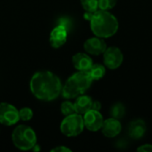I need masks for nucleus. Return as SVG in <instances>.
I'll use <instances>...</instances> for the list:
<instances>
[{
  "label": "nucleus",
  "instance_id": "1",
  "mask_svg": "<svg viewBox=\"0 0 152 152\" xmlns=\"http://www.w3.org/2000/svg\"><path fill=\"white\" fill-rule=\"evenodd\" d=\"M30 90L33 95L41 101L56 99L62 90L60 78L51 71H38L30 79Z\"/></svg>",
  "mask_w": 152,
  "mask_h": 152
},
{
  "label": "nucleus",
  "instance_id": "2",
  "mask_svg": "<svg viewBox=\"0 0 152 152\" xmlns=\"http://www.w3.org/2000/svg\"><path fill=\"white\" fill-rule=\"evenodd\" d=\"M90 26L93 33L99 37L107 38L114 36L118 29L117 18L107 10H97L94 12Z\"/></svg>",
  "mask_w": 152,
  "mask_h": 152
},
{
  "label": "nucleus",
  "instance_id": "3",
  "mask_svg": "<svg viewBox=\"0 0 152 152\" xmlns=\"http://www.w3.org/2000/svg\"><path fill=\"white\" fill-rule=\"evenodd\" d=\"M93 81L87 71H78L69 77L62 86L61 94L66 99L77 98L91 86Z\"/></svg>",
  "mask_w": 152,
  "mask_h": 152
},
{
  "label": "nucleus",
  "instance_id": "4",
  "mask_svg": "<svg viewBox=\"0 0 152 152\" xmlns=\"http://www.w3.org/2000/svg\"><path fill=\"white\" fill-rule=\"evenodd\" d=\"M12 140L16 148L21 151H28L37 143V135L34 130L25 125H20L13 130Z\"/></svg>",
  "mask_w": 152,
  "mask_h": 152
},
{
  "label": "nucleus",
  "instance_id": "5",
  "mask_svg": "<svg viewBox=\"0 0 152 152\" xmlns=\"http://www.w3.org/2000/svg\"><path fill=\"white\" fill-rule=\"evenodd\" d=\"M84 127L85 125L83 117L78 113L66 116L61 124V133L68 137L77 136L83 132Z\"/></svg>",
  "mask_w": 152,
  "mask_h": 152
},
{
  "label": "nucleus",
  "instance_id": "6",
  "mask_svg": "<svg viewBox=\"0 0 152 152\" xmlns=\"http://www.w3.org/2000/svg\"><path fill=\"white\" fill-rule=\"evenodd\" d=\"M20 120L19 110L7 102L0 103V123L4 126H12Z\"/></svg>",
  "mask_w": 152,
  "mask_h": 152
},
{
  "label": "nucleus",
  "instance_id": "7",
  "mask_svg": "<svg viewBox=\"0 0 152 152\" xmlns=\"http://www.w3.org/2000/svg\"><path fill=\"white\" fill-rule=\"evenodd\" d=\"M103 61L107 68L116 69L119 68L123 62V53L118 47H109L103 53Z\"/></svg>",
  "mask_w": 152,
  "mask_h": 152
},
{
  "label": "nucleus",
  "instance_id": "8",
  "mask_svg": "<svg viewBox=\"0 0 152 152\" xmlns=\"http://www.w3.org/2000/svg\"><path fill=\"white\" fill-rule=\"evenodd\" d=\"M85 126L92 132H97L101 130L103 124V118L99 110H90L84 114L83 117Z\"/></svg>",
  "mask_w": 152,
  "mask_h": 152
},
{
  "label": "nucleus",
  "instance_id": "9",
  "mask_svg": "<svg viewBox=\"0 0 152 152\" xmlns=\"http://www.w3.org/2000/svg\"><path fill=\"white\" fill-rule=\"evenodd\" d=\"M68 28L61 25L58 24L56 27L53 28L50 34V44L53 48H60L67 41L68 37Z\"/></svg>",
  "mask_w": 152,
  "mask_h": 152
},
{
  "label": "nucleus",
  "instance_id": "10",
  "mask_svg": "<svg viewBox=\"0 0 152 152\" xmlns=\"http://www.w3.org/2000/svg\"><path fill=\"white\" fill-rule=\"evenodd\" d=\"M84 48L86 53L93 54V55H100L105 52L107 49V45L105 41L99 37H94L88 38L85 44Z\"/></svg>",
  "mask_w": 152,
  "mask_h": 152
},
{
  "label": "nucleus",
  "instance_id": "11",
  "mask_svg": "<svg viewBox=\"0 0 152 152\" xmlns=\"http://www.w3.org/2000/svg\"><path fill=\"white\" fill-rule=\"evenodd\" d=\"M101 129L104 136L108 138H113V137H116L118 134H119V133L121 132L122 126L118 119L110 118L103 121V124Z\"/></svg>",
  "mask_w": 152,
  "mask_h": 152
},
{
  "label": "nucleus",
  "instance_id": "12",
  "mask_svg": "<svg viewBox=\"0 0 152 152\" xmlns=\"http://www.w3.org/2000/svg\"><path fill=\"white\" fill-rule=\"evenodd\" d=\"M147 131L145 122L142 119H135L129 124L128 126V134L134 140L142 139Z\"/></svg>",
  "mask_w": 152,
  "mask_h": 152
},
{
  "label": "nucleus",
  "instance_id": "13",
  "mask_svg": "<svg viewBox=\"0 0 152 152\" xmlns=\"http://www.w3.org/2000/svg\"><path fill=\"white\" fill-rule=\"evenodd\" d=\"M72 64L78 71H87L93 65V61L86 53H77L72 57Z\"/></svg>",
  "mask_w": 152,
  "mask_h": 152
},
{
  "label": "nucleus",
  "instance_id": "14",
  "mask_svg": "<svg viewBox=\"0 0 152 152\" xmlns=\"http://www.w3.org/2000/svg\"><path fill=\"white\" fill-rule=\"evenodd\" d=\"M92 105H93L92 98L87 95H82V94L77 96L76 102H74L76 112L80 115H84L85 113L92 110Z\"/></svg>",
  "mask_w": 152,
  "mask_h": 152
},
{
  "label": "nucleus",
  "instance_id": "15",
  "mask_svg": "<svg viewBox=\"0 0 152 152\" xmlns=\"http://www.w3.org/2000/svg\"><path fill=\"white\" fill-rule=\"evenodd\" d=\"M87 72L93 80H99L104 77L106 69L103 65L96 63V64H93L91 68L87 70Z\"/></svg>",
  "mask_w": 152,
  "mask_h": 152
},
{
  "label": "nucleus",
  "instance_id": "16",
  "mask_svg": "<svg viewBox=\"0 0 152 152\" xmlns=\"http://www.w3.org/2000/svg\"><path fill=\"white\" fill-rule=\"evenodd\" d=\"M110 113L112 118L119 120L126 114V107L122 102H116L111 106Z\"/></svg>",
  "mask_w": 152,
  "mask_h": 152
},
{
  "label": "nucleus",
  "instance_id": "17",
  "mask_svg": "<svg viewBox=\"0 0 152 152\" xmlns=\"http://www.w3.org/2000/svg\"><path fill=\"white\" fill-rule=\"evenodd\" d=\"M82 7L86 12H96L98 7V0H80Z\"/></svg>",
  "mask_w": 152,
  "mask_h": 152
},
{
  "label": "nucleus",
  "instance_id": "18",
  "mask_svg": "<svg viewBox=\"0 0 152 152\" xmlns=\"http://www.w3.org/2000/svg\"><path fill=\"white\" fill-rule=\"evenodd\" d=\"M61 113L64 116H69V115L77 113L76 110H75L74 103H72L71 102H69V101L64 102L61 103Z\"/></svg>",
  "mask_w": 152,
  "mask_h": 152
},
{
  "label": "nucleus",
  "instance_id": "19",
  "mask_svg": "<svg viewBox=\"0 0 152 152\" xmlns=\"http://www.w3.org/2000/svg\"><path fill=\"white\" fill-rule=\"evenodd\" d=\"M33 117V111L31 109L29 108H22L19 110V118H20V120H22V121H28L32 118Z\"/></svg>",
  "mask_w": 152,
  "mask_h": 152
},
{
  "label": "nucleus",
  "instance_id": "20",
  "mask_svg": "<svg viewBox=\"0 0 152 152\" xmlns=\"http://www.w3.org/2000/svg\"><path fill=\"white\" fill-rule=\"evenodd\" d=\"M118 0H98V7L100 10H109L117 4Z\"/></svg>",
  "mask_w": 152,
  "mask_h": 152
},
{
  "label": "nucleus",
  "instance_id": "21",
  "mask_svg": "<svg viewBox=\"0 0 152 152\" xmlns=\"http://www.w3.org/2000/svg\"><path fill=\"white\" fill-rule=\"evenodd\" d=\"M137 151L140 152H152V145L151 144H144L142 145L137 149Z\"/></svg>",
  "mask_w": 152,
  "mask_h": 152
},
{
  "label": "nucleus",
  "instance_id": "22",
  "mask_svg": "<svg viewBox=\"0 0 152 152\" xmlns=\"http://www.w3.org/2000/svg\"><path fill=\"white\" fill-rule=\"evenodd\" d=\"M51 151L53 152H69L71 151L70 149L67 148V147H64V146H58L54 149H53Z\"/></svg>",
  "mask_w": 152,
  "mask_h": 152
},
{
  "label": "nucleus",
  "instance_id": "23",
  "mask_svg": "<svg viewBox=\"0 0 152 152\" xmlns=\"http://www.w3.org/2000/svg\"><path fill=\"white\" fill-rule=\"evenodd\" d=\"M101 103L100 102H93V105H92V110H101Z\"/></svg>",
  "mask_w": 152,
  "mask_h": 152
}]
</instances>
